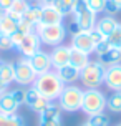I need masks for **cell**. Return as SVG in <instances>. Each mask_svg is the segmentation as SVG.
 I'll use <instances>...</instances> for the list:
<instances>
[{"label":"cell","mask_w":121,"mask_h":126,"mask_svg":"<svg viewBox=\"0 0 121 126\" xmlns=\"http://www.w3.org/2000/svg\"><path fill=\"white\" fill-rule=\"evenodd\" d=\"M33 88L37 90L42 96H45L48 101H55L58 100L60 93L63 91L65 83L60 80V76L57 75V71H46V73H42V75H37L35 81L32 85Z\"/></svg>","instance_id":"obj_1"},{"label":"cell","mask_w":121,"mask_h":126,"mask_svg":"<svg viewBox=\"0 0 121 126\" xmlns=\"http://www.w3.org/2000/svg\"><path fill=\"white\" fill-rule=\"evenodd\" d=\"M105 75H106V66L98 60H91L80 71V81L85 88H100L105 83Z\"/></svg>","instance_id":"obj_2"},{"label":"cell","mask_w":121,"mask_h":126,"mask_svg":"<svg viewBox=\"0 0 121 126\" xmlns=\"http://www.w3.org/2000/svg\"><path fill=\"white\" fill-rule=\"evenodd\" d=\"M83 94H85V90H81L80 86H76V85H65L63 91L58 96V105L61 108V111L73 113V111L81 110Z\"/></svg>","instance_id":"obj_3"},{"label":"cell","mask_w":121,"mask_h":126,"mask_svg":"<svg viewBox=\"0 0 121 126\" xmlns=\"http://www.w3.org/2000/svg\"><path fill=\"white\" fill-rule=\"evenodd\" d=\"M106 108V96L103 91H100L98 88H86L85 94H83V105L81 111L86 113L88 116L96 113H103Z\"/></svg>","instance_id":"obj_4"},{"label":"cell","mask_w":121,"mask_h":126,"mask_svg":"<svg viewBox=\"0 0 121 126\" xmlns=\"http://www.w3.org/2000/svg\"><path fill=\"white\" fill-rule=\"evenodd\" d=\"M73 20L78 23L81 32H91L96 27V13L91 12L88 5L85 3V0H76V3L71 10Z\"/></svg>","instance_id":"obj_5"},{"label":"cell","mask_w":121,"mask_h":126,"mask_svg":"<svg viewBox=\"0 0 121 126\" xmlns=\"http://www.w3.org/2000/svg\"><path fill=\"white\" fill-rule=\"evenodd\" d=\"M37 33L40 37V42L48 47H58V45L63 43L65 37H66V27L63 23H58V25H38Z\"/></svg>","instance_id":"obj_6"},{"label":"cell","mask_w":121,"mask_h":126,"mask_svg":"<svg viewBox=\"0 0 121 126\" xmlns=\"http://www.w3.org/2000/svg\"><path fill=\"white\" fill-rule=\"evenodd\" d=\"M37 78V73L33 71L32 65L28 63V58H20L15 62V83L20 86H32Z\"/></svg>","instance_id":"obj_7"},{"label":"cell","mask_w":121,"mask_h":126,"mask_svg":"<svg viewBox=\"0 0 121 126\" xmlns=\"http://www.w3.org/2000/svg\"><path fill=\"white\" fill-rule=\"evenodd\" d=\"M28 63L32 65L33 71H35L37 75H42V73H46V71L53 70L50 53H46V51H43V50H38L37 53H33L32 57L28 58Z\"/></svg>","instance_id":"obj_8"},{"label":"cell","mask_w":121,"mask_h":126,"mask_svg":"<svg viewBox=\"0 0 121 126\" xmlns=\"http://www.w3.org/2000/svg\"><path fill=\"white\" fill-rule=\"evenodd\" d=\"M48 103H50V101L46 100L45 96H42L33 86H28V88L25 90V105L30 108L32 111H37V113L40 114L45 108L48 106Z\"/></svg>","instance_id":"obj_9"},{"label":"cell","mask_w":121,"mask_h":126,"mask_svg":"<svg viewBox=\"0 0 121 126\" xmlns=\"http://www.w3.org/2000/svg\"><path fill=\"white\" fill-rule=\"evenodd\" d=\"M40 37L37 32H32V33H27L25 38H23V42L17 47V50L22 53V57L25 58H30L33 53H37L40 50Z\"/></svg>","instance_id":"obj_10"},{"label":"cell","mask_w":121,"mask_h":126,"mask_svg":"<svg viewBox=\"0 0 121 126\" xmlns=\"http://www.w3.org/2000/svg\"><path fill=\"white\" fill-rule=\"evenodd\" d=\"M63 13L58 10L55 5H43L42 8V17H40V23L38 25H58L63 23Z\"/></svg>","instance_id":"obj_11"},{"label":"cell","mask_w":121,"mask_h":126,"mask_svg":"<svg viewBox=\"0 0 121 126\" xmlns=\"http://www.w3.org/2000/svg\"><path fill=\"white\" fill-rule=\"evenodd\" d=\"M70 51H71V47L68 45H58V47H53V50L50 53V58H51V66L57 70L60 66H65L70 63Z\"/></svg>","instance_id":"obj_12"},{"label":"cell","mask_w":121,"mask_h":126,"mask_svg":"<svg viewBox=\"0 0 121 126\" xmlns=\"http://www.w3.org/2000/svg\"><path fill=\"white\" fill-rule=\"evenodd\" d=\"M70 47L71 48H76L80 51H85L88 55H91L95 51V43H93V40L90 37V32H80L76 35H73Z\"/></svg>","instance_id":"obj_13"},{"label":"cell","mask_w":121,"mask_h":126,"mask_svg":"<svg viewBox=\"0 0 121 126\" xmlns=\"http://www.w3.org/2000/svg\"><path fill=\"white\" fill-rule=\"evenodd\" d=\"M105 85L113 91H121V63L106 68Z\"/></svg>","instance_id":"obj_14"},{"label":"cell","mask_w":121,"mask_h":126,"mask_svg":"<svg viewBox=\"0 0 121 126\" xmlns=\"http://www.w3.org/2000/svg\"><path fill=\"white\" fill-rule=\"evenodd\" d=\"M57 75L60 76V80L65 83V85H73L75 81L80 80V70L75 68L73 65H65V66H60V68L55 70Z\"/></svg>","instance_id":"obj_15"},{"label":"cell","mask_w":121,"mask_h":126,"mask_svg":"<svg viewBox=\"0 0 121 126\" xmlns=\"http://www.w3.org/2000/svg\"><path fill=\"white\" fill-rule=\"evenodd\" d=\"M18 108H20V105L13 100V96L8 91H5V93L0 96V113L13 114V113H17Z\"/></svg>","instance_id":"obj_16"},{"label":"cell","mask_w":121,"mask_h":126,"mask_svg":"<svg viewBox=\"0 0 121 126\" xmlns=\"http://www.w3.org/2000/svg\"><path fill=\"white\" fill-rule=\"evenodd\" d=\"M28 0H13L12 7H10V10H7V15H10L15 22H20L22 17H23V13L28 10Z\"/></svg>","instance_id":"obj_17"},{"label":"cell","mask_w":121,"mask_h":126,"mask_svg":"<svg viewBox=\"0 0 121 126\" xmlns=\"http://www.w3.org/2000/svg\"><path fill=\"white\" fill-rule=\"evenodd\" d=\"M116 27H118V22L115 20V17H113V15H105V17H101L100 20H96V27L95 28L100 30L105 37H108Z\"/></svg>","instance_id":"obj_18"},{"label":"cell","mask_w":121,"mask_h":126,"mask_svg":"<svg viewBox=\"0 0 121 126\" xmlns=\"http://www.w3.org/2000/svg\"><path fill=\"white\" fill-rule=\"evenodd\" d=\"M98 62H101L106 68L108 66H113V65H118V63H121V50L111 47L108 51H105L103 55L98 57Z\"/></svg>","instance_id":"obj_19"},{"label":"cell","mask_w":121,"mask_h":126,"mask_svg":"<svg viewBox=\"0 0 121 126\" xmlns=\"http://www.w3.org/2000/svg\"><path fill=\"white\" fill-rule=\"evenodd\" d=\"M90 62H91V60H90L88 53L80 51V50H76V48H71V51H70V65H73L75 68H78L80 71H81Z\"/></svg>","instance_id":"obj_20"},{"label":"cell","mask_w":121,"mask_h":126,"mask_svg":"<svg viewBox=\"0 0 121 126\" xmlns=\"http://www.w3.org/2000/svg\"><path fill=\"white\" fill-rule=\"evenodd\" d=\"M42 8H43L42 3H30L28 10L23 13V17H22V18L27 20V22H28V23H32V25L38 27L40 17H42Z\"/></svg>","instance_id":"obj_21"},{"label":"cell","mask_w":121,"mask_h":126,"mask_svg":"<svg viewBox=\"0 0 121 126\" xmlns=\"http://www.w3.org/2000/svg\"><path fill=\"white\" fill-rule=\"evenodd\" d=\"M0 81L3 85H7V86L15 81V63L3 62L2 70H0Z\"/></svg>","instance_id":"obj_22"},{"label":"cell","mask_w":121,"mask_h":126,"mask_svg":"<svg viewBox=\"0 0 121 126\" xmlns=\"http://www.w3.org/2000/svg\"><path fill=\"white\" fill-rule=\"evenodd\" d=\"M40 120H61V108L58 103L50 101L48 106L40 113Z\"/></svg>","instance_id":"obj_23"},{"label":"cell","mask_w":121,"mask_h":126,"mask_svg":"<svg viewBox=\"0 0 121 126\" xmlns=\"http://www.w3.org/2000/svg\"><path fill=\"white\" fill-rule=\"evenodd\" d=\"M17 27H18V22H15V20L10 17V15H5L0 18V35H12L13 32L17 30Z\"/></svg>","instance_id":"obj_24"},{"label":"cell","mask_w":121,"mask_h":126,"mask_svg":"<svg viewBox=\"0 0 121 126\" xmlns=\"http://www.w3.org/2000/svg\"><path fill=\"white\" fill-rule=\"evenodd\" d=\"M0 126H25V121L20 114H3L0 113Z\"/></svg>","instance_id":"obj_25"},{"label":"cell","mask_w":121,"mask_h":126,"mask_svg":"<svg viewBox=\"0 0 121 126\" xmlns=\"http://www.w3.org/2000/svg\"><path fill=\"white\" fill-rule=\"evenodd\" d=\"M106 108L113 113H121V91H115L106 98Z\"/></svg>","instance_id":"obj_26"},{"label":"cell","mask_w":121,"mask_h":126,"mask_svg":"<svg viewBox=\"0 0 121 126\" xmlns=\"http://www.w3.org/2000/svg\"><path fill=\"white\" fill-rule=\"evenodd\" d=\"M106 40H108L109 47H113V48H120V50H121V23H118V27H116L115 30L106 37Z\"/></svg>","instance_id":"obj_27"},{"label":"cell","mask_w":121,"mask_h":126,"mask_svg":"<svg viewBox=\"0 0 121 126\" xmlns=\"http://www.w3.org/2000/svg\"><path fill=\"white\" fill-rule=\"evenodd\" d=\"M75 3H76V0H55V7L63 13V17H66L68 13H71Z\"/></svg>","instance_id":"obj_28"},{"label":"cell","mask_w":121,"mask_h":126,"mask_svg":"<svg viewBox=\"0 0 121 126\" xmlns=\"http://www.w3.org/2000/svg\"><path fill=\"white\" fill-rule=\"evenodd\" d=\"M88 123L91 126H108L109 118L105 113H96V114H91L88 118Z\"/></svg>","instance_id":"obj_29"},{"label":"cell","mask_w":121,"mask_h":126,"mask_svg":"<svg viewBox=\"0 0 121 126\" xmlns=\"http://www.w3.org/2000/svg\"><path fill=\"white\" fill-rule=\"evenodd\" d=\"M85 3L88 5V8L95 13H101L105 12V3L106 0H85Z\"/></svg>","instance_id":"obj_30"},{"label":"cell","mask_w":121,"mask_h":126,"mask_svg":"<svg viewBox=\"0 0 121 126\" xmlns=\"http://www.w3.org/2000/svg\"><path fill=\"white\" fill-rule=\"evenodd\" d=\"M8 93L13 96V100L17 101L18 105H25V90L23 88H13Z\"/></svg>","instance_id":"obj_31"},{"label":"cell","mask_w":121,"mask_h":126,"mask_svg":"<svg viewBox=\"0 0 121 126\" xmlns=\"http://www.w3.org/2000/svg\"><path fill=\"white\" fill-rule=\"evenodd\" d=\"M12 48H15L12 38L8 37V35H0V50L2 51H8V50H12Z\"/></svg>","instance_id":"obj_32"},{"label":"cell","mask_w":121,"mask_h":126,"mask_svg":"<svg viewBox=\"0 0 121 126\" xmlns=\"http://www.w3.org/2000/svg\"><path fill=\"white\" fill-rule=\"evenodd\" d=\"M25 35H27V33H23V32H20L18 28H17V30L13 32L12 35H10V38H12L13 47H15V48H17V47H18V45L22 43V42H23V38H25Z\"/></svg>","instance_id":"obj_33"},{"label":"cell","mask_w":121,"mask_h":126,"mask_svg":"<svg viewBox=\"0 0 121 126\" xmlns=\"http://www.w3.org/2000/svg\"><path fill=\"white\" fill-rule=\"evenodd\" d=\"M90 37H91V40H93V43H95V45H98V43H101V42L106 40V37H105L100 30H96V28H93V30L90 32Z\"/></svg>","instance_id":"obj_34"},{"label":"cell","mask_w":121,"mask_h":126,"mask_svg":"<svg viewBox=\"0 0 121 126\" xmlns=\"http://www.w3.org/2000/svg\"><path fill=\"white\" fill-rule=\"evenodd\" d=\"M109 48H111V47H109L108 40H105V42H101V43L95 45V51H93V53H96V57H100V55H103L105 51H108Z\"/></svg>","instance_id":"obj_35"},{"label":"cell","mask_w":121,"mask_h":126,"mask_svg":"<svg viewBox=\"0 0 121 126\" xmlns=\"http://www.w3.org/2000/svg\"><path fill=\"white\" fill-rule=\"evenodd\" d=\"M105 12L108 13V15H115V13L120 12V8H118L111 0H106V3H105Z\"/></svg>","instance_id":"obj_36"},{"label":"cell","mask_w":121,"mask_h":126,"mask_svg":"<svg viewBox=\"0 0 121 126\" xmlns=\"http://www.w3.org/2000/svg\"><path fill=\"white\" fill-rule=\"evenodd\" d=\"M38 126H61V120H40Z\"/></svg>","instance_id":"obj_37"},{"label":"cell","mask_w":121,"mask_h":126,"mask_svg":"<svg viewBox=\"0 0 121 126\" xmlns=\"http://www.w3.org/2000/svg\"><path fill=\"white\" fill-rule=\"evenodd\" d=\"M66 32H70L71 35H76V33H80V32H81V28L78 27V23L75 22V20H71L70 25H68V28H66Z\"/></svg>","instance_id":"obj_38"},{"label":"cell","mask_w":121,"mask_h":126,"mask_svg":"<svg viewBox=\"0 0 121 126\" xmlns=\"http://www.w3.org/2000/svg\"><path fill=\"white\" fill-rule=\"evenodd\" d=\"M12 3H13V0H0V5H2V8L3 10H10V7H12Z\"/></svg>","instance_id":"obj_39"},{"label":"cell","mask_w":121,"mask_h":126,"mask_svg":"<svg viewBox=\"0 0 121 126\" xmlns=\"http://www.w3.org/2000/svg\"><path fill=\"white\" fill-rule=\"evenodd\" d=\"M42 5H55V0H40Z\"/></svg>","instance_id":"obj_40"},{"label":"cell","mask_w":121,"mask_h":126,"mask_svg":"<svg viewBox=\"0 0 121 126\" xmlns=\"http://www.w3.org/2000/svg\"><path fill=\"white\" fill-rule=\"evenodd\" d=\"M5 91H7V85H3V83L0 81V96L5 93Z\"/></svg>","instance_id":"obj_41"},{"label":"cell","mask_w":121,"mask_h":126,"mask_svg":"<svg viewBox=\"0 0 121 126\" xmlns=\"http://www.w3.org/2000/svg\"><path fill=\"white\" fill-rule=\"evenodd\" d=\"M111 2H113V3H115V5L121 10V0H111Z\"/></svg>","instance_id":"obj_42"},{"label":"cell","mask_w":121,"mask_h":126,"mask_svg":"<svg viewBox=\"0 0 121 126\" xmlns=\"http://www.w3.org/2000/svg\"><path fill=\"white\" fill-rule=\"evenodd\" d=\"M3 15H5V10H3V8H2V5H0V18H2Z\"/></svg>","instance_id":"obj_43"},{"label":"cell","mask_w":121,"mask_h":126,"mask_svg":"<svg viewBox=\"0 0 121 126\" xmlns=\"http://www.w3.org/2000/svg\"><path fill=\"white\" fill-rule=\"evenodd\" d=\"M81 126H91V125H90L88 121H86V123H83V125H81Z\"/></svg>","instance_id":"obj_44"},{"label":"cell","mask_w":121,"mask_h":126,"mask_svg":"<svg viewBox=\"0 0 121 126\" xmlns=\"http://www.w3.org/2000/svg\"><path fill=\"white\" fill-rule=\"evenodd\" d=\"M2 65H3V62H2V60H0V70H2Z\"/></svg>","instance_id":"obj_45"},{"label":"cell","mask_w":121,"mask_h":126,"mask_svg":"<svg viewBox=\"0 0 121 126\" xmlns=\"http://www.w3.org/2000/svg\"><path fill=\"white\" fill-rule=\"evenodd\" d=\"M116 126H121V125H116Z\"/></svg>","instance_id":"obj_46"}]
</instances>
